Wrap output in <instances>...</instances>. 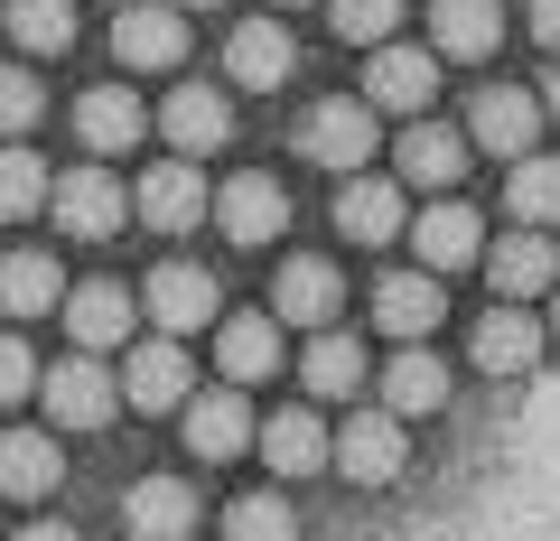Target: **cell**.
Returning <instances> with one entry per match:
<instances>
[{"label": "cell", "mask_w": 560, "mask_h": 541, "mask_svg": "<svg viewBox=\"0 0 560 541\" xmlns=\"http://www.w3.org/2000/svg\"><path fill=\"white\" fill-rule=\"evenodd\" d=\"M10 541H84V532H66V522H28V532H10Z\"/></svg>", "instance_id": "40"}, {"label": "cell", "mask_w": 560, "mask_h": 541, "mask_svg": "<svg viewBox=\"0 0 560 541\" xmlns=\"http://www.w3.org/2000/svg\"><path fill=\"white\" fill-rule=\"evenodd\" d=\"M215 364H224V383H271L280 374V318H261V308L224 318L215 327Z\"/></svg>", "instance_id": "24"}, {"label": "cell", "mask_w": 560, "mask_h": 541, "mask_svg": "<svg viewBox=\"0 0 560 541\" xmlns=\"http://www.w3.org/2000/svg\"><path fill=\"white\" fill-rule=\"evenodd\" d=\"M533 38L551 47V57H560V0H533Z\"/></svg>", "instance_id": "39"}, {"label": "cell", "mask_w": 560, "mask_h": 541, "mask_svg": "<svg viewBox=\"0 0 560 541\" xmlns=\"http://www.w3.org/2000/svg\"><path fill=\"white\" fill-rule=\"evenodd\" d=\"M271 10H300V0H271Z\"/></svg>", "instance_id": "43"}, {"label": "cell", "mask_w": 560, "mask_h": 541, "mask_svg": "<svg viewBox=\"0 0 560 541\" xmlns=\"http://www.w3.org/2000/svg\"><path fill=\"white\" fill-rule=\"evenodd\" d=\"M495 38H504L495 0H430V47L440 57H495Z\"/></svg>", "instance_id": "29"}, {"label": "cell", "mask_w": 560, "mask_h": 541, "mask_svg": "<svg viewBox=\"0 0 560 541\" xmlns=\"http://www.w3.org/2000/svg\"><path fill=\"white\" fill-rule=\"evenodd\" d=\"M224 541H300V522H290L280 495H234L224 504Z\"/></svg>", "instance_id": "34"}, {"label": "cell", "mask_w": 560, "mask_h": 541, "mask_svg": "<svg viewBox=\"0 0 560 541\" xmlns=\"http://www.w3.org/2000/svg\"><path fill=\"white\" fill-rule=\"evenodd\" d=\"M533 355H541V327H533L523 299H504V308L477 318V364L486 374H533Z\"/></svg>", "instance_id": "28"}, {"label": "cell", "mask_w": 560, "mask_h": 541, "mask_svg": "<svg viewBox=\"0 0 560 541\" xmlns=\"http://www.w3.org/2000/svg\"><path fill=\"white\" fill-rule=\"evenodd\" d=\"M47 205V168L28 160V150H0V224H20Z\"/></svg>", "instance_id": "36"}, {"label": "cell", "mask_w": 560, "mask_h": 541, "mask_svg": "<svg viewBox=\"0 0 560 541\" xmlns=\"http://www.w3.org/2000/svg\"><path fill=\"white\" fill-rule=\"evenodd\" d=\"M66 290H57V261L47 252H0V308L10 318H47Z\"/></svg>", "instance_id": "32"}, {"label": "cell", "mask_w": 560, "mask_h": 541, "mask_svg": "<svg viewBox=\"0 0 560 541\" xmlns=\"http://www.w3.org/2000/svg\"><path fill=\"white\" fill-rule=\"evenodd\" d=\"M57 477H66V458L47 430H0V495L38 504V495H57Z\"/></svg>", "instance_id": "26"}, {"label": "cell", "mask_w": 560, "mask_h": 541, "mask_svg": "<svg viewBox=\"0 0 560 541\" xmlns=\"http://www.w3.org/2000/svg\"><path fill=\"white\" fill-rule=\"evenodd\" d=\"M337 308H346V271L337 261H318V252H290L280 261V281H271V318L280 327H337Z\"/></svg>", "instance_id": "5"}, {"label": "cell", "mask_w": 560, "mask_h": 541, "mask_svg": "<svg viewBox=\"0 0 560 541\" xmlns=\"http://www.w3.org/2000/svg\"><path fill=\"white\" fill-rule=\"evenodd\" d=\"M140 308H150V318L168 327V337H197L206 318H215V281H206L197 261H160V271H150V281H140Z\"/></svg>", "instance_id": "11"}, {"label": "cell", "mask_w": 560, "mask_h": 541, "mask_svg": "<svg viewBox=\"0 0 560 541\" xmlns=\"http://www.w3.org/2000/svg\"><path fill=\"white\" fill-rule=\"evenodd\" d=\"M300 160H318L327 178L364 168V160H374V103H355V94L308 103V121H300Z\"/></svg>", "instance_id": "3"}, {"label": "cell", "mask_w": 560, "mask_h": 541, "mask_svg": "<svg viewBox=\"0 0 560 541\" xmlns=\"http://www.w3.org/2000/svg\"><path fill=\"white\" fill-rule=\"evenodd\" d=\"M551 327H560V308H551Z\"/></svg>", "instance_id": "44"}, {"label": "cell", "mask_w": 560, "mask_h": 541, "mask_svg": "<svg viewBox=\"0 0 560 541\" xmlns=\"http://www.w3.org/2000/svg\"><path fill=\"white\" fill-rule=\"evenodd\" d=\"M430 94H440V47L383 38L374 66H364V103H374V113H430Z\"/></svg>", "instance_id": "6"}, {"label": "cell", "mask_w": 560, "mask_h": 541, "mask_svg": "<svg viewBox=\"0 0 560 541\" xmlns=\"http://www.w3.org/2000/svg\"><path fill=\"white\" fill-rule=\"evenodd\" d=\"M178 430H187V458H243L253 448V411H243V383H224V392L206 401H178Z\"/></svg>", "instance_id": "13"}, {"label": "cell", "mask_w": 560, "mask_h": 541, "mask_svg": "<svg viewBox=\"0 0 560 541\" xmlns=\"http://www.w3.org/2000/svg\"><path fill=\"white\" fill-rule=\"evenodd\" d=\"M411 234V252H420V271H467V261H486V224L467 215V205H430V215H411L401 224Z\"/></svg>", "instance_id": "17"}, {"label": "cell", "mask_w": 560, "mask_h": 541, "mask_svg": "<svg viewBox=\"0 0 560 541\" xmlns=\"http://www.w3.org/2000/svg\"><path fill=\"white\" fill-rule=\"evenodd\" d=\"M467 141H477L486 160H523V150L541 141V94H523V84H486V94L467 103Z\"/></svg>", "instance_id": "7"}, {"label": "cell", "mask_w": 560, "mask_h": 541, "mask_svg": "<svg viewBox=\"0 0 560 541\" xmlns=\"http://www.w3.org/2000/svg\"><path fill=\"white\" fill-rule=\"evenodd\" d=\"M486 281H495V299H541V290L560 281V252L541 234H504L495 252H486Z\"/></svg>", "instance_id": "27"}, {"label": "cell", "mask_w": 560, "mask_h": 541, "mask_svg": "<svg viewBox=\"0 0 560 541\" xmlns=\"http://www.w3.org/2000/svg\"><path fill=\"white\" fill-rule=\"evenodd\" d=\"M178 10H215V0H178Z\"/></svg>", "instance_id": "42"}, {"label": "cell", "mask_w": 560, "mask_h": 541, "mask_svg": "<svg viewBox=\"0 0 560 541\" xmlns=\"http://www.w3.org/2000/svg\"><path fill=\"white\" fill-rule=\"evenodd\" d=\"M253 448H261V467H271L280 485H290V477H318V467H327V421L290 401V411L253 421Z\"/></svg>", "instance_id": "15"}, {"label": "cell", "mask_w": 560, "mask_h": 541, "mask_svg": "<svg viewBox=\"0 0 560 541\" xmlns=\"http://www.w3.org/2000/svg\"><path fill=\"white\" fill-rule=\"evenodd\" d=\"M504 205H514V224H560V160H533L523 150L514 178H504Z\"/></svg>", "instance_id": "33"}, {"label": "cell", "mask_w": 560, "mask_h": 541, "mask_svg": "<svg viewBox=\"0 0 560 541\" xmlns=\"http://www.w3.org/2000/svg\"><path fill=\"white\" fill-rule=\"evenodd\" d=\"M448 401V364L430 355V345H401L393 364H383V411L393 421H420V411H440Z\"/></svg>", "instance_id": "25"}, {"label": "cell", "mask_w": 560, "mask_h": 541, "mask_svg": "<svg viewBox=\"0 0 560 541\" xmlns=\"http://www.w3.org/2000/svg\"><path fill=\"white\" fill-rule=\"evenodd\" d=\"M440 318H448V299H440V271H383V281H374V327H383V337L420 345Z\"/></svg>", "instance_id": "14"}, {"label": "cell", "mask_w": 560, "mask_h": 541, "mask_svg": "<svg viewBox=\"0 0 560 541\" xmlns=\"http://www.w3.org/2000/svg\"><path fill=\"white\" fill-rule=\"evenodd\" d=\"M57 308H66V337H75V345H94V355L131 345V290H121V281H75Z\"/></svg>", "instance_id": "20"}, {"label": "cell", "mask_w": 560, "mask_h": 541, "mask_svg": "<svg viewBox=\"0 0 560 541\" xmlns=\"http://www.w3.org/2000/svg\"><path fill=\"white\" fill-rule=\"evenodd\" d=\"M47 113V94H38V75H28V66H0V131H10V141H20L28 121Z\"/></svg>", "instance_id": "37"}, {"label": "cell", "mask_w": 560, "mask_h": 541, "mask_svg": "<svg viewBox=\"0 0 560 541\" xmlns=\"http://www.w3.org/2000/svg\"><path fill=\"white\" fill-rule=\"evenodd\" d=\"M290 66H300V47H290V28H280V20H243L234 38H224V75L253 84V94H280Z\"/></svg>", "instance_id": "18"}, {"label": "cell", "mask_w": 560, "mask_h": 541, "mask_svg": "<svg viewBox=\"0 0 560 541\" xmlns=\"http://www.w3.org/2000/svg\"><path fill=\"white\" fill-rule=\"evenodd\" d=\"M47 205H57V234H75V243H113L121 224H131V197H121V178L103 160L47 178Z\"/></svg>", "instance_id": "1"}, {"label": "cell", "mask_w": 560, "mask_h": 541, "mask_svg": "<svg viewBox=\"0 0 560 541\" xmlns=\"http://www.w3.org/2000/svg\"><path fill=\"white\" fill-rule=\"evenodd\" d=\"M160 131H168V150H178V160H206V150L234 141V103H224L215 84H178V94H168V113H160Z\"/></svg>", "instance_id": "16"}, {"label": "cell", "mask_w": 560, "mask_h": 541, "mask_svg": "<svg viewBox=\"0 0 560 541\" xmlns=\"http://www.w3.org/2000/svg\"><path fill=\"white\" fill-rule=\"evenodd\" d=\"M38 392H47V421L57 430H103L121 411V374L94 355V345H75L57 374H38Z\"/></svg>", "instance_id": "2"}, {"label": "cell", "mask_w": 560, "mask_h": 541, "mask_svg": "<svg viewBox=\"0 0 560 541\" xmlns=\"http://www.w3.org/2000/svg\"><path fill=\"white\" fill-rule=\"evenodd\" d=\"M290 224V197H280V178H261V168H243V178L215 187V234L243 243V252H261V243Z\"/></svg>", "instance_id": "8"}, {"label": "cell", "mask_w": 560, "mask_h": 541, "mask_svg": "<svg viewBox=\"0 0 560 541\" xmlns=\"http://www.w3.org/2000/svg\"><path fill=\"white\" fill-rule=\"evenodd\" d=\"M327 28H337L346 47H383L401 28V0H327Z\"/></svg>", "instance_id": "35"}, {"label": "cell", "mask_w": 560, "mask_h": 541, "mask_svg": "<svg viewBox=\"0 0 560 541\" xmlns=\"http://www.w3.org/2000/svg\"><path fill=\"white\" fill-rule=\"evenodd\" d=\"M327 467L355 477V485H393L401 477V421H393V411H355V421L327 439Z\"/></svg>", "instance_id": "10"}, {"label": "cell", "mask_w": 560, "mask_h": 541, "mask_svg": "<svg viewBox=\"0 0 560 541\" xmlns=\"http://www.w3.org/2000/svg\"><path fill=\"white\" fill-rule=\"evenodd\" d=\"M113 57L131 66V75H168V66L187 57V10L178 0H121V20H113Z\"/></svg>", "instance_id": "4"}, {"label": "cell", "mask_w": 560, "mask_h": 541, "mask_svg": "<svg viewBox=\"0 0 560 541\" xmlns=\"http://www.w3.org/2000/svg\"><path fill=\"white\" fill-rule=\"evenodd\" d=\"M121 522H131V541H187L197 532V485L187 477H140L121 495Z\"/></svg>", "instance_id": "19"}, {"label": "cell", "mask_w": 560, "mask_h": 541, "mask_svg": "<svg viewBox=\"0 0 560 541\" xmlns=\"http://www.w3.org/2000/svg\"><path fill=\"white\" fill-rule=\"evenodd\" d=\"M300 383L318 401H355V383H364V345L346 337V327H318L308 337V355H300Z\"/></svg>", "instance_id": "30"}, {"label": "cell", "mask_w": 560, "mask_h": 541, "mask_svg": "<svg viewBox=\"0 0 560 541\" xmlns=\"http://www.w3.org/2000/svg\"><path fill=\"white\" fill-rule=\"evenodd\" d=\"M131 205H140V224H150V234H197L206 224V178H197V160H160L150 168V178L131 187Z\"/></svg>", "instance_id": "9"}, {"label": "cell", "mask_w": 560, "mask_h": 541, "mask_svg": "<svg viewBox=\"0 0 560 541\" xmlns=\"http://www.w3.org/2000/svg\"><path fill=\"white\" fill-rule=\"evenodd\" d=\"M0 28H10L28 57H66V47H75V0H10Z\"/></svg>", "instance_id": "31"}, {"label": "cell", "mask_w": 560, "mask_h": 541, "mask_svg": "<svg viewBox=\"0 0 560 541\" xmlns=\"http://www.w3.org/2000/svg\"><path fill=\"white\" fill-rule=\"evenodd\" d=\"M541 113L560 121V66H551V75H541Z\"/></svg>", "instance_id": "41"}, {"label": "cell", "mask_w": 560, "mask_h": 541, "mask_svg": "<svg viewBox=\"0 0 560 541\" xmlns=\"http://www.w3.org/2000/svg\"><path fill=\"white\" fill-rule=\"evenodd\" d=\"M187 355H178V337H150V345H131V364H121V401L131 411H178L187 401Z\"/></svg>", "instance_id": "21"}, {"label": "cell", "mask_w": 560, "mask_h": 541, "mask_svg": "<svg viewBox=\"0 0 560 541\" xmlns=\"http://www.w3.org/2000/svg\"><path fill=\"white\" fill-rule=\"evenodd\" d=\"M38 392V355H28L20 337H0V411H10V401H28Z\"/></svg>", "instance_id": "38"}, {"label": "cell", "mask_w": 560, "mask_h": 541, "mask_svg": "<svg viewBox=\"0 0 560 541\" xmlns=\"http://www.w3.org/2000/svg\"><path fill=\"white\" fill-rule=\"evenodd\" d=\"M140 131H150V113H140L131 84H94V94L75 103V141L94 150V160H113V150H131Z\"/></svg>", "instance_id": "23"}, {"label": "cell", "mask_w": 560, "mask_h": 541, "mask_svg": "<svg viewBox=\"0 0 560 541\" xmlns=\"http://www.w3.org/2000/svg\"><path fill=\"white\" fill-rule=\"evenodd\" d=\"M401 187L393 178H364V168H346L337 178V234H355V243H393L401 234Z\"/></svg>", "instance_id": "22"}, {"label": "cell", "mask_w": 560, "mask_h": 541, "mask_svg": "<svg viewBox=\"0 0 560 541\" xmlns=\"http://www.w3.org/2000/svg\"><path fill=\"white\" fill-rule=\"evenodd\" d=\"M393 160H401V187H458L467 160H477V141L448 131V121H430V113H411V131H401Z\"/></svg>", "instance_id": "12"}]
</instances>
